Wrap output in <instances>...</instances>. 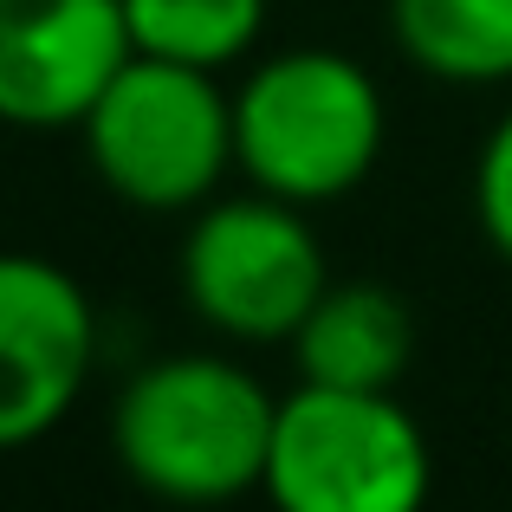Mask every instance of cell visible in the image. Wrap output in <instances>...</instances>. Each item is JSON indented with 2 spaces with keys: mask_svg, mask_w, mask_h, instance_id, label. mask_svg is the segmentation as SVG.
<instances>
[{
  "mask_svg": "<svg viewBox=\"0 0 512 512\" xmlns=\"http://www.w3.org/2000/svg\"><path fill=\"white\" fill-rule=\"evenodd\" d=\"M182 299L214 338L227 344H292L318 292L331 286L325 240L312 227V208L247 188L214 195L188 214L182 234Z\"/></svg>",
  "mask_w": 512,
  "mask_h": 512,
  "instance_id": "5b68a950",
  "label": "cell"
},
{
  "mask_svg": "<svg viewBox=\"0 0 512 512\" xmlns=\"http://www.w3.org/2000/svg\"><path fill=\"white\" fill-rule=\"evenodd\" d=\"M124 59V0H0V124L78 130Z\"/></svg>",
  "mask_w": 512,
  "mask_h": 512,
  "instance_id": "52a82bcc",
  "label": "cell"
},
{
  "mask_svg": "<svg viewBox=\"0 0 512 512\" xmlns=\"http://www.w3.org/2000/svg\"><path fill=\"white\" fill-rule=\"evenodd\" d=\"M260 493L273 512H428L435 448L396 389L299 383L279 396Z\"/></svg>",
  "mask_w": 512,
  "mask_h": 512,
  "instance_id": "277c9868",
  "label": "cell"
},
{
  "mask_svg": "<svg viewBox=\"0 0 512 512\" xmlns=\"http://www.w3.org/2000/svg\"><path fill=\"white\" fill-rule=\"evenodd\" d=\"M78 137L85 163L124 208L195 214L234 175V91H221V72L130 52Z\"/></svg>",
  "mask_w": 512,
  "mask_h": 512,
  "instance_id": "3957f363",
  "label": "cell"
},
{
  "mask_svg": "<svg viewBox=\"0 0 512 512\" xmlns=\"http://www.w3.org/2000/svg\"><path fill=\"white\" fill-rule=\"evenodd\" d=\"M389 143V104L363 59L338 46L266 52L234 85V169L247 188L331 208L357 195Z\"/></svg>",
  "mask_w": 512,
  "mask_h": 512,
  "instance_id": "7a4b0ae2",
  "label": "cell"
},
{
  "mask_svg": "<svg viewBox=\"0 0 512 512\" xmlns=\"http://www.w3.org/2000/svg\"><path fill=\"white\" fill-rule=\"evenodd\" d=\"M266 0H124L130 52L175 65H201V72H227L240 65L266 33Z\"/></svg>",
  "mask_w": 512,
  "mask_h": 512,
  "instance_id": "30bf717a",
  "label": "cell"
},
{
  "mask_svg": "<svg viewBox=\"0 0 512 512\" xmlns=\"http://www.w3.org/2000/svg\"><path fill=\"white\" fill-rule=\"evenodd\" d=\"M474 214L487 247L512 266V111L487 130V143L474 156Z\"/></svg>",
  "mask_w": 512,
  "mask_h": 512,
  "instance_id": "8fae6325",
  "label": "cell"
},
{
  "mask_svg": "<svg viewBox=\"0 0 512 512\" xmlns=\"http://www.w3.org/2000/svg\"><path fill=\"white\" fill-rule=\"evenodd\" d=\"M98 370V305L65 266L0 253V454L46 441Z\"/></svg>",
  "mask_w": 512,
  "mask_h": 512,
  "instance_id": "8992f818",
  "label": "cell"
},
{
  "mask_svg": "<svg viewBox=\"0 0 512 512\" xmlns=\"http://www.w3.org/2000/svg\"><path fill=\"white\" fill-rule=\"evenodd\" d=\"M299 383L325 389H402L415 370V312L383 279H331L286 344Z\"/></svg>",
  "mask_w": 512,
  "mask_h": 512,
  "instance_id": "ba28073f",
  "label": "cell"
},
{
  "mask_svg": "<svg viewBox=\"0 0 512 512\" xmlns=\"http://www.w3.org/2000/svg\"><path fill=\"white\" fill-rule=\"evenodd\" d=\"M389 39L441 85L512 78V0H389Z\"/></svg>",
  "mask_w": 512,
  "mask_h": 512,
  "instance_id": "9c48e42d",
  "label": "cell"
},
{
  "mask_svg": "<svg viewBox=\"0 0 512 512\" xmlns=\"http://www.w3.org/2000/svg\"><path fill=\"white\" fill-rule=\"evenodd\" d=\"M279 396L227 350L150 357L111 396V454L137 493L208 512L260 493Z\"/></svg>",
  "mask_w": 512,
  "mask_h": 512,
  "instance_id": "6da1fadb",
  "label": "cell"
}]
</instances>
